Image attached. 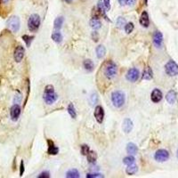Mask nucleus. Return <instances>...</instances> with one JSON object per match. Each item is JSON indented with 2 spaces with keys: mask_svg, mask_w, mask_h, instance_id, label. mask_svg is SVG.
<instances>
[{
  "mask_svg": "<svg viewBox=\"0 0 178 178\" xmlns=\"http://www.w3.org/2000/svg\"><path fill=\"white\" fill-rule=\"evenodd\" d=\"M21 112H22V109L20 107L19 104H17V103H15V104H13L10 110V116H11V118L12 120L13 121H16L20 115H21Z\"/></svg>",
  "mask_w": 178,
  "mask_h": 178,
  "instance_id": "1a4fd4ad",
  "label": "nucleus"
},
{
  "mask_svg": "<svg viewBox=\"0 0 178 178\" xmlns=\"http://www.w3.org/2000/svg\"><path fill=\"white\" fill-rule=\"evenodd\" d=\"M103 5L106 9V11H109L111 9V0H102Z\"/></svg>",
  "mask_w": 178,
  "mask_h": 178,
  "instance_id": "c9c22d12",
  "label": "nucleus"
},
{
  "mask_svg": "<svg viewBox=\"0 0 178 178\" xmlns=\"http://www.w3.org/2000/svg\"><path fill=\"white\" fill-rule=\"evenodd\" d=\"M63 22H64V18L63 16H59L57 17L55 20H54V29H61L62 27H63Z\"/></svg>",
  "mask_w": 178,
  "mask_h": 178,
  "instance_id": "b1692460",
  "label": "nucleus"
},
{
  "mask_svg": "<svg viewBox=\"0 0 178 178\" xmlns=\"http://www.w3.org/2000/svg\"><path fill=\"white\" fill-rule=\"evenodd\" d=\"M153 44L158 48H161L163 46V35L160 31H156L153 35Z\"/></svg>",
  "mask_w": 178,
  "mask_h": 178,
  "instance_id": "f8f14e48",
  "label": "nucleus"
},
{
  "mask_svg": "<svg viewBox=\"0 0 178 178\" xmlns=\"http://www.w3.org/2000/svg\"><path fill=\"white\" fill-rule=\"evenodd\" d=\"M21 99H22V96H21V95H15V97H14V103H18V102H20Z\"/></svg>",
  "mask_w": 178,
  "mask_h": 178,
  "instance_id": "79ce46f5",
  "label": "nucleus"
},
{
  "mask_svg": "<svg viewBox=\"0 0 178 178\" xmlns=\"http://www.w3.org/2000/svg\"><path fill=\"white\" fill-rule=\"evenodd\" d=\"M118 72V68L117 65L113 62H109L107 63L105 68H104V75L108 79H112L115 78Z\"/></svg>",
  "mask_w": 178,
  "mask_h": 178,
  "instance_id": "20e7f679",
  "label": "nucleus"
},
{
  "mask_svg": "<svg viewBox=\"0 0 178 178\" xmlns=\"http://www.w3.org/2000/svg\"><path fill=\"white\" fill-rule=\"evenodd\" d=\"M9 1H10V0H1V2L4 3V4H6V3H8Z\"/></svg>",
  "mask_w": 178,
  "mask_h": 178,
  "instance_id": "c03bdc74",
  "label": "nucleus"
},
{
  "mask_svg": "<svg viewBox=\"0 0 178 178\" xmlns=\"http://www.w3.org/2000/svg\"><path fill=\"white\" fill-rule=\"evenodd\" d=\"M92 37H93V39H94V41H95V42H97V41H98V39H99V37H98V33H97L96 31L93 32V34H92Z\"/></svg>",
  "mask_w": 178,
  "mask_h": 178,
  "instance_id": "a19ab883",
  "label": "nucleus"
},
{
  "mask_svg": "<svg viewBox=\"0 0 178 178\" xmlns=\"http://www.w3.org/2000/svg\"><path fill=\"white\" fill-rule=\"evenodd\" d=\"M86 158H87V160L89 163H95L97 159V155L95 152L90 151L88 152V154L86 155Z\"/></svg>",
  "mask_w": 178,
  "mask_h": 178,
  "instance_id": "c85d7f7f",
  "label": "nucleus"
},
{
  "mask_svg": "<svg viewBox=\"0 0 178 178\" xmlns=\"http://www.w3.org/2000/svg\"><path fill=\"white\" fill-rule=\"evenodd\" d=\"M127 152L129 155H136L138 152L137 146L134 143H129L127 145Z\"/></svg>",
  "mask_w": 178,
  "mask_h": 178,
  "instance_id": "f3484780",
  "label": "nucleus"
},
{
  "mask_svg": "<svg viewBox=\"0 0 178 178\" xmlns=\"http://www.w3.org/2000/svg\"><path fill=\"white\" fill-rule=\"evenodd\" d=\"M126 20L123 18V17H118V19H117V26L118 27V28H120V29H122L123 27L125 28V26H126Z\"/></svg>",
  "mask_w": 178,
  "mask_h": 178,
  "instance_id": "473e14b6",
  "label": "nucleus"
},
{
  "mask_svg": "<svg viewBox=\"0 0 178 178\" xmlns=\"http://www.w3.org/2000/svg\"><path fill=\"white\" fill-rule=\"evenodd\" d=\"M95 52H96V56H97V58H99V59L103 58V57H104V55L106 54V49H105L104 47L102 46V44H100V46H98V47H96Z\"/></svg>",
  "mask_w": 178,
  "mask_h": 178,
  "instance_id": "aec40b11",
  "label": "nucleus"
},
{
  "mask_svg": "<svg viewBox=\"0 0 178 178\" xmlns=\"http://www.w3.org/2000/svg\"><path fill=\"white\" fill-rule=\"evenodd\" d=\"M97 8H98L99 13L102 14V16H103L106 20H108V18H107V16H106V12H107V11H106V9H105V7H104V5H103V2L102 1V0H99V1H98Z\"/></svg>",
  "mask_w": 178,
  "mask_h": 178,
  "instance_id": "412c9836",
  "label": "nucleus"
},
{
  "mask_svg": "<svg viewBox=\"0 0 178 178\" xmlns=\"http://www.w3.org/2000/svg\"><path fill=\"white\" fill-rule=\"evenodd\" d=\"M165 70L168 76H171V77L176 76L178 75V65L177 63H175V62L171 60L166 64Z\"/></svg>",
  "mask_w": 178,
  "mask_h": 178,
  "instance_id": "423d86ee",
  "label": "nucleus"
},
{
  "mask_svg": "<svg viewBox=\"0 0 178 178\" xmlns=\"http://www.w3.org/2000/svg\"><path fill=\"white\" fill-rule=\"evenodd\" d=\"M166 99H167L168 103H170V104H174L175 100H176V94H175V92L173 91V90L169 91L167 94V95H166Z\"/></svg>",
  "mask_w": 178,
  "mask_h": 178,
  "instance_id": "4be33fe9",
  "label": "nucleus"
},
{
  "mask_svg": "<svg viewBox=\"0 0 178 178\" xmlns=\"http://www.w3.org/2000/svg\"><path fill=\"white\" fill-rule=\"evenodd\" d=\"M118 3L120 4V6H126L127 5V0H118Z\"/></svg>",
  "mask_w": 178,
  "mask_h": 178,
  "instance_id": "37998d69",
  "label": "nucleus"
},
{
  "mask_svg": "<svg viewBox=\"0 0 178 178\" xmlns=\"http://www.w3.org/2000/svg\"><path fill=\"white\" fill-rule=\"evenodd\" d=\"M38 177V178H44V177L48 178V177H50V174H49V172H47V171H44V172H42Z\"/></svg>",
  "mask_w": 178,
  "mask_h": 178,
  "instance_id": "4c0bfd02",
  "label": "nucleus"
},
{
  "mask_svg": "<svg viewBox=\"0 0 178 178\" xmlns=\"http://www.w3.org/2000/svg\"><path fill=\"white\" fill-rule=\"evenodd\" d=\"M67 110H68V112H69V114L70 115V117L72 118H77V112H76L75 107H74V105L72 104V103H70Z\"/></svg>",
  "mask_w": 178,
  "mask_h": 178,
  "instance_id": "c756f323",
  "label": "nucleus"
},
{
  "mask_svg": "<svg viewBox=\"0 0 178 178\" xmlns=\"http://www.w3.org/2000/svg\"><path fill=\"white\" fill-rule=\"evenodd\" d=\"M66 177H68V178H79V177H80V175L77 169H70L66 173Z\"/></svg>",
  "mask_w": 178,
  "mask_h": 178,
  "instance_id": "393cba45",
  "label": "nucleus"
},
{
  "mask_svg": "<svg viewBox=\"0 0 178 178\" xmlns=\"http://www.w3.org/2000/svg\"><path fill=\"white\" fill-rule=\"evenodd\" d=\"M133 127H134V124H133V121L130 120V118H126V120L123 121L122 128H123V131L126 134L130 133L132 131V129H133Z\"/></svg>",
  "mask_w": 178,
  "mask_h": 178,
  "instance_id": "2eb2a0df",
  "label": "nucleus"
},
{
  "mask_svg": "<svg viewBox=\"0 0 178 178\" xmlns=\"http://www.w3.org/2000/svg\"><path fill=\"white\" fill-rule=\"evenodd\" d=\"M6 26L7 28L10 29V31L13 33H16L19 31L20 29V26H21V22H20V19L17 16H12L11 18L8 19L7 22H6Z\"/></svg>",
  "mask_w": 178,
  "mask_h": 178,
  "instance_id": "39448f33",
  "label": "nucleus"
},
{
  "mask_svg": "<svg viewBox=\"0 0 178 178\" xmlns=\"http://www.w3.org/2000/svg\"><path fill=\"white\" fill-rule=\"evenodd\" d=\"M139 22H140V24L143 27H144V28L149 27V25H150V19H149V15H148V13L146 11L142 13Z\"/></svg>",
  "mask_w": 178,
  "mask_h": 178,
  "instance_id": "4468645a",
  "label": "nucleus"
},
{
  "mask_svg": "<svg viewBox=\"0 0 178 178\" xmlns=\"http://www.w3.org/2000/svg\"><path fill=\"white\" fill-rule=\"evenodd\" d=\"M47 143H48V150H47L48 154L49 155H56L59 152V148L57 146H55L54 143L51 140H48Z\"/></svg>",
  "mask_w": 178,
  "mask_h": 178,
  "instance_id": "dca6fc26",
  "label": "nucleus"
},
{
  "mask_svg": "<svg viewBox=\"0 0 178 178\" xmlns=\"http://www.w3.org/2000/svg\"><path fill=\"white\" fill-rule=\"evenodd\" d=\"M134 29H135V25H134V23L129 22V23H127L125 26V31L127 34H130L131 32H133Z\"/></svg>",
  "mask_w": 178,
  "mask_h": 178,
  "instance_id": "7c9ffc66",
  "label": "nucleus"
},
{
  "mask_svg": "<svg viewBox=\"0 0 178 178\" xmlns=\"http://www.w3.org/2000/svg\"><path fill=\"white\" fill-rule=\"evenodd\" d=\"M23 173H24V163H23V161L22 160L21 166H20V175L22 176V175H23Z\"/></svg>",
  "mask_w": 178,
  "mask_h": 178,
  "instance_id": "58836bf2",
  "label": "nucleus"
},
{
  "mask_svg": "<svg viewBox=\"0 0 178 178\" xmlns=\"http://www.w3.org/2000/svg\"><path fill=\"white\" fill-rule=\"evenodd\" d=\"M86 177V178H96V177H103V175L99 173H92V174H87Z\"/></svg>",
  "mask_w": 178,
  "mask_h": 178,
  "instance_id": "f704fd0d",
  "label": "nucleus"
},
{
  "mask_svg": "<svg viewBox=\"0 0 178 178\" xmlns=\"http://www.w3.org/2000/svg\"><path fill=\"white\" fill-rule=\"evenodd\" d=\"M139 76H140L139 70L136 68H132V69L128 70L127 75H126V78L130 82H136L139 79Z\"/></svg>",
  "mask_w": 178,
  "mask_h": 178,
  "instance_id": "6e6552de",
  "label": "nucleus"
},
{
  "mask_svg": "<svg viewBox=\"0 0 178 178\" xmlns=\"http://www.w3.org/2000/svg\"><path fill=\"white\" fill-rule=\"evenodd\" d=\"M126 101L125 94L121 91H114L111 94V102L116 108H120L124 105Z\"/></svg>",
  "mask_w": 178,
  "mask_h": 178,
  "instance_id": "7ed1b4c3",
  "label": "nucleus"
},
{
  "mask_svg": "<svg viewBox=\"0 0 178 178\" xmlns=\"http://www.w3.org/2000/svg\"><path fill=\"white\" fill-rule=\"evenodd\" d=\"M98 101V96L96 94H93L90 97V102L92 103V104H94V103H96Z\"/></svg>",
  "mask_w": 178,
  "mask_h": 178,
  "instance_id": "e433bc0d",
  "label": "nucleus"
},
{
  "mask_svg": "<svg viewBox=\"0 0 178 178\" xmlns=\"http://www.w3.org/2000/svg\"><path fill=\"white\" fill-rule=\"evenodd\" d=\"M147 3H148V0H144V4L147 5Z\"/></svg>",
  "mask_w": 178,
  "mask_h": 178,
  "instance_id": "49530a36",
  "label": "nucleus"
},
{
  "mask_svg": "<svg viewBox=\"0 0 178 178\" xmlns=\"http://www.w3.org/2000/svg\"><path fill=\"white\" fill-rule=\"evenodd\" d=\"M162 97H163V95H162V92L159 90V89H154V90L152 92V95H151V99L153 102L157 103V102H159L161 100H162Z\"/></svg>",
  "mask_w": 178,
  "mask_h": 178,
  "instance_id": "ddd939ff",
  "label": "nucleus"
},
{
  "mask_svg": "<svg viewBox=\"0 0 178 178\" xmlns=\"http://www.w3.org/2000/svg\"><path fill=\"white\" fill-rule=\"evenodd\" d=\"M136 0H127V5L129 6H133L136 5Z\"/></svg>",
  "mask_w": 178,
  "mask_h": 178,
  "instance_id": "ea45409f",
  "label": "nucleus"
},
{
  "mask_svg": "<svg viewBox=\"0 0 178 178\" xmlns=\"http://www.w3.org/2000/svg\"><path fill=\"white\" fill-rule=\"evenodd\" d=\"M89 152H90V149H89V147H88L87 145L84 144V145L81 146V153H82L83 155L86 156Z\"/></svg>",
  "mask_w": 178,
  "mask_h": 178,
  "instance_id": "72a5a7b5",
  "label": "nucleus"
},
{
  "mask_svg": "<svg viewBox=\"0 0 178 178\" xmlns=\"http://www.w3.org/2000/svg\"><path fill=\"white\" fill-rule=\"evenodd\" d=\"M153 78V72H152V70L150 68V67H147L144 70H143V79H145V80H150Z\"/></svg>",
  "mask_w": 178,
  "mask_h": 178,
  "instance_id": "6ab92c4d",
  "label": "nucleus"
},
{
  "mask_svg": "<svg viewBox=\"0 0 178 178\" xmlns=\"http://www.w3.org/2000/svg\"><path fill=\"white\" fill-rule=\"evenodd\" d=\"M94 116L95 118L96 121L99 124H102L103 121V118H104V111H103V108L100 105L96 106L95 109V112H94Z\"/></svg>",
  "mask_w": 178,
  "mask_h": 178,
  "instance_id": "9b49d317",
  "label": "nucleus"
},
{
  "mask_svg": "<svg viewBox=\"0 0 178 178\" xmlns=\"http://www.w3.org/2000/svg\"><path fill=\"white\" fill-rule=\"evenodd\" d=\"M90 26H91V28H92L93 29L96 31V29H101L102 23H101V22H100L99 19H97V18H93V19H91V21H90Z\"/></svg>",
  "mask_w": 178,
  "mask_h": 178,
  "instance_id": "5701e85b",
  "label": "nucleus"
},
{
  "mask_svg": "<svg viewBox=\"0 0 178 178\" xmlns=\"http://www.w3.org/2000/svg\"><path fill=\"white\" fill-rule=\"evenodd\" d=\"M34 38V37H31V36H29V35H23L22 36V39H23V41L26 43V46L27 47H29L31 46V41H32V39Z\"/></svg>",
  "mask_w": 178,
  "mask_h": 178,
  "instance_id": "2f4dec72",
  "label": "nucleus"
},
{
  "mask_svg": "<svg viewBox=\"0 0 178 178\" xmlns=\"http://www.w3.org/2000/svg\"><path fill=\"white\" fill-rule=\"evenodd\" d=\"M51 38H52V39L55 42V43H61L62 41H63V35H62V33L61 32H54L52 35H51Z\"/></svg>",
  "mask_w": 178,
  "mask_h": 178,
  "instance_id": "a878e982",
  "label": "nucleus"
},
{
  "mask_svg": "<svg viewBox=\"0 0 178 178\" xmlns=\"http://www.w3.org/2000/svg\"><path fill=\"white\" fill-rule=\"evenodd\" d=\"M177 158H178V150H177Z\"/></svg>",
  "mask_w": 178,
  "mask_h": 178,
  "instance_id": "de8ad7c7",
  "label": "nucleus"
},
{
  "mask_svg": "<svg viewBox=\"0 0 178 178\" xmlns=\"http://www.w3.org/2000/svg\"><path fill=\"white\" fill-rule=\"evenodd\" d=\"M43 99L44 102L48 105H52L54 103L57 99H58V95L55 93L54 88L52 85H47L44 88V95H43Z\"/></svg>",
  "mask_w": 178,
  "mask_h": 178,
  "instance_id": "f257e3e1",
  "label": "nucleus"
},
{
  "mask_svg": "<svg viewBox=\"0 0 178 178\" xmlns=\"http://www.w3.org/2000/svg\"><path fill=\"white\" fill-rule=\"evenodd\" d=\"M41 24V20L38 14L33 13L28 20V28L31 32H37Z\"/></svg>",
  "mask_w": 178,
  "mask_h": 178,
  "instance_id": "f03ea898",
  "label": "nucleus"
},
{
  "mask_svg": "<svg viewBox=\"0 0 178 178\" xmlns=\"http://www.w3.org/2000/svg\"><path fill=\"white\" fill-rule=\"evenodd\" d=\"M154 159L158 162H165L169 159V153L165 149H159L155 152Z\"/></svg>",
  "mask_w": 178,
  "mask_h": 178,
  "instance_id": "0eeeda50",
  "label": "nucleus"
},
{
  "mask_svg": "<svg viewBox=\"0 0 178 178\" xmlns=\"http://www.w3.org/2000/svg\"><path fill=\"white\" fill-rule=\"evenodd\" d=\"M24 54H25V49L22 46H18L15 50H14L13 53V58H14V61L16 63H21L22 60L24 57Z\"/></svg>",
  "mask_w": 178,
  "mask_h": 178,
  "instance_id": "9d476101",
  "label": "nucleus"
},
{
  "mask_svg": "<svg viewBox=\"0 0 178 178\" xmlns=\"http://www.w3.org/2000/svg\"><path fill=\"white\" fill-rule=\"evenodd\" d=\"M137 172V166L135 165V164H132V165H129L127 166V169H126V173L129 175H135L136 173Z\"/></svg>",
  "mask_w": 178,
  "mask_h": 178,
  "instance_id": "bb28decb",
  "label": "nucleus"
},
{
  "mask_svg": "<svg viewBox=\"0 0 178 178\" xmlns=\"http://www.w3.org/2000/svg\"><path fill=\"white\" fill-rule=\"evenodd\" d=\"M71 1L72 0H65V2H67V3H71Z\"/></svg>",
  "mask_w": 178,
  "mask_h": 178,
  "instance_id": "a18cd8bd",
  "label": "nucleus"
},
{
  "mask_svg": "<svg viewBox=\"0 0 178 178\" xmlns=\"http://www.w3.org/2000/svg\"><path fill=\"white\" fill-rule=\"evenodd\" d=\"M83 66L85 68V70L87 71V72H92L95 69V64L93 63V61L89 60V59H87V60H85L84 63H83Z\"/></svg>",
  "mask_w": 178,
  "mask_h": 178,
  "instance_id": "a211bd4d",
  "label": "nucleus"
},
{
  "mask_svg": "<svg viewBox=\"0 0 178 178\" xmlns=\"http://www.w3.org/2000/svg\"><path fill=\"white\" fill-rule=\"evenodd\" d=\"M135 161H136V159L134 156L132 155H129V156H127L124 158L123 159V163L127 166H129V165H132V164H135Z\"/></svg>",
  "mask_w": 178,
  "mask_h": 178,
  "instance_id": "cd10ccee",
  "label": "nucleus"
}]
</instances>
